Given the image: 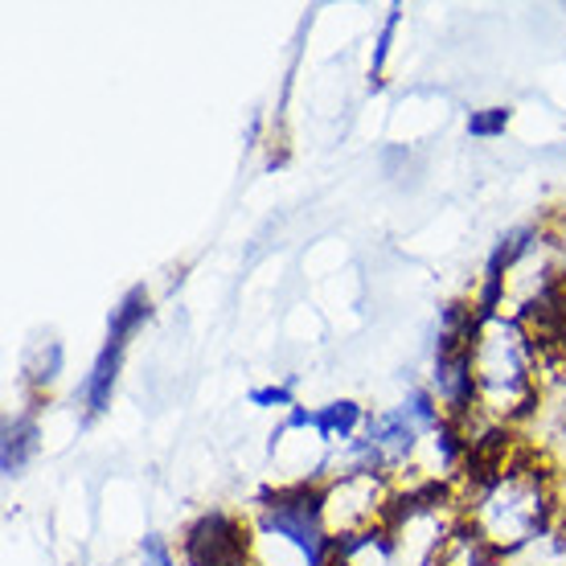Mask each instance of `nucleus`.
<instances>
[{
  "label": "nucleus",
  "mask_w": 566,
  "mask_h": 566,
  "mask_svg": "<svg viewBox=\"0 0 566 566\" xmlns=\"http://www.w3.org/2000/svg\"><path fill=\"white\" fill-rule=\"evenodd\" d=\"M455 496L464 525L501 563H510L513 554H522L558 522L551 460L525 439L513 448L510 460L481 472H464L455 481Z\"/></svg>",
  "instance_id": "nucleus-1"
},
{
  "label": "nucleus",
  "mask_w": 566,
  "mask_h": 566,
  "mask_svg": "<svg viewBox=\"0 0 566 566\" xmlns=\"http://www.w3.org/2000/svg\"><path fill=\"white\" fill-rule=\"evenodd\" d=\"M468 369L476 415L493 427L522 431L538 411L542 345L517 312H481L468 333Z\"/></svg>",
  "instance_id": "nucleus-2"
},
{
  "label": "nucleus",
  "mask_w": 566,
  "mask_h": 566,
  "mask_svg": "<svg viewBox=\"0 0 566 566\" xmlns=\"http://www.w3.org/2000/svg\"><path fill=\"white\" fill-rule=\"evenodd\" d=\"M251 566H328L337 542L321 522L316 484H275L247 510Z\"/></svg>",
  "instance_id": "nucleus-3"
},
{
  "label": "nucleus",
  "mask_w": 566,
  "mask_h": 566,
  "mask_svg": "<svg viewBox=\"0 0 566 566\" xmlns=\"http://www.w3.org/2000/svg\"><path fill=\"white\" fill-rule=\"evenodd\" d=\"M316 496H321V522H325L328 538L349 542L390 522L398 481L386 472H374V468H340L316 484Z\"/></svg>",
  "instance_id": "nucleus-4"
},
{
  "label": "nucleus",
  "mask_w": 566,
  "mask_h": 566,
  "mask_svg": "<svg viewBox=\"0 0 566 566\" xmlns=\"http://www.w3.org/2000/svg\"><path fill=\"white\" fill-rule=\"evenodd\" d=\"M181 566H251V525L247 513L206 510L177 538Z\"/></svg>",
  "instance_id": "nucleus-5"
},
{
  "label": "nucleus",
  "mask_w": 566,
  "mask_h": 566,
  "mask_svg": "<svg viewBox=\"0 0 566 566\" xmlns=\"http://www.w3.org/2000/svg\"><path fill=\"white\" fill-rule=\"evenodd\" d=\"M124 354H128V340H115V337L103 340L99 357H95V366H91V374H86L83 382L86 415H103L112 407V395L115 386H119V369H124Z\"/></svg>",
  "instance_id": "nucleus-6"
},
{
  "label": "nucleus",
  "mask_w": 566,
  "mask_h": 566,
  "mask_svg": "<svg viewBox=\"0 0 566 566\" xmlns=\"http://www.w3.org/2000/svg\"><path fill=\"white\" fill-rule=\"evenodd\" d=\"M42 448V427H38V411H17L4 419V431H0V468L4 476H17L25 472V464L38 455Z\"/></svg>",
  "instance_id": "nucleus-7"
},
{
  "label": "nucleus",
  "mask_w": 566,
  "mask_h": 566,
  "mask_svg": "<svg viewBox=\"0 0 566 566\" xmlns=\"http://www.w3.org/2000/svg\"><path fill=\"white\" fill-rule=\"evenodd\" d=\"M148 316H153V292L148 287H132L128 296L112 308V316H107V337L132 345V337L148 325Z\"/></svg>",
  "instance_id": "nucleus-8"
},
{
  "label": "nucleus",
  "mask_w": 566,
  "mask_h": 566,
  "mask_svg": "<svg viewBox=\"0 0 566 566\" xmlns=\"http://www.w3.org/2000/svg\"><path fill=\"white\" fill-rule=\"evenodd\" d=\"M25 382L42 395V390H50V386L57 382V374H62V340L54 337H42L29 345L25 354Z\"/></svg>",
  "instance_id": "nucleus-9"
},
{
  "label": "nucleus",
  "mask_w": 566,
  "mask_h": 566,
  "mask_svg": "<svg viewBox=\"0 0 566 566\" xmlns=\"http://www.w3.org/2000/svg\"><path fill=\"white\" fill-rule=\"evenodd\" d=\"M398 25H402V9H390V13H386V21H382V29H378V45H374V54H369V78H374V83H378V78H382L386 74V57H390V50H395V33H398Z\"/></svg>",
  "instance_id": "nucleus-10"
},
{
  "label": "nucleus",
  "mask_w": 566,
  "mask_h": 566,
  "mask_svg": "<svg viewBox=\"0 0 566 566\" xmlns=\"http://www.w3.org/2000/svg\"><path fill=\"white\" fill-rule=\"evenodd\" d=\"M510 128V107H484V112L468 115V136L472 140H496Z\"/></svg>",
  "instance_id": "nucleus-11"
},
{
  "label": "nucleus",
  "mask_w": 566,
  "mask_h": 566,
  "mask_svg": "<svg viewBox=\"0 0 566 566\" xmlns=\"http://www.w3.org/2000/svg\"><path fill=\"white\" fill-rule=\"evenodd\" d=\"M251 407H259V411H296V390H292V382H271V386H255L251 390Z\"/></svg>",
  "instance_id": "nucleus-12"
},
{
  "label": "nucleus",
  "mask_w": 566,
  "mask_h": 566,
  "mask_svg": "<svg viewBox=\"0 0 566 566\" xmlns=\"http://www.w3.org/2000/svg\"><path fill=\"white\" fill-rule=\"evenodd\" d=\"M140 566H181V554H177V542H165V538H144V546H140Z\"/></svg>",
  "instance_id": "nucleus-13"
},
{
  "label": "nucleus",
  "mask_w": 566,
  "mask_h": 566,
  "mask_svg": "<svg viewBox=\"0 0 566 566\" xmlns=\"http://www.w3.org/2000/svg\"><path fill=\"white\" fill-rule=\"evenodd\" d=\"M489 566H510V563H501V558H496V563H489Z\"/></svg>",
  "instance_id": "nucleus-14"
}]
</instances>
